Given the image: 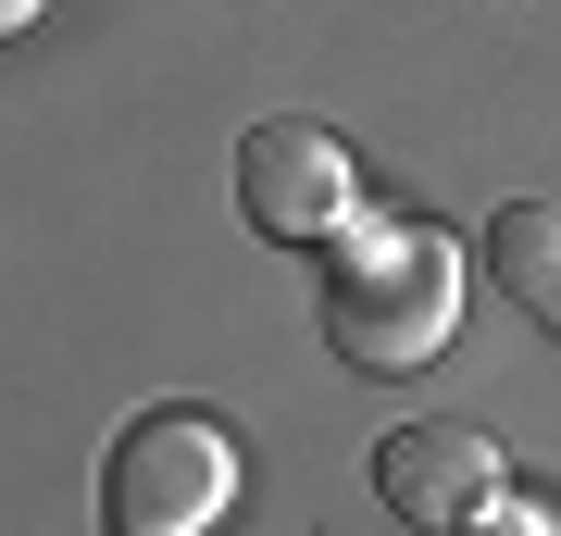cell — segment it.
<instances>
[{
  "label": "cell",
  "mask_w": 561,
  "mask_h": 536,
  "mask_svg": "<svg viewBox=\"0 0 561 536\" xmlns=\"http://www.w3.org/2000/svg\"><path fill=\"white\" fill-rule=\"evenodd\" d=\"M238 213H250V238H275V250H337L350 238V150H337V125H312V113H275V125H250L238 138Z\"/></svg>",
  "instance_id": "3"
},
{
  "label": "cell",
  "mask_w": 561,
  "mask_h": 536,
  "mask_svg": "<svg viewBox=\"0 0 561 536\" xmlns=\"http://www.w3.org/2000/svg\"><path fill=\"white\" fill-rule=\"evenodd\" d=\"M375 499H387V512H400L412 536H461V524L486 512V499H512L500 437H486V424H461V412L400 424V437H375Z\"/></svg>",
  "instance_id": "4"
},
{
  "label": "cell",
  "mask_w": 561,
  "mask_h": 536,
  "mask_svg": "<svg viewBox=\"0 0 561 536\" xmlns=\"http://www.w3.org/2000/svg\"><path fill=\"white\" fill-rule=\"evenodd\" d=\"M461 287H474V262H461L449 225L424 213H362L337 250H324V350L350 362V375H424L449 338H461Z\"/></svg>",
  "instance_id": "1"
},
{
  "label": "cell",
  "mask_w": 561,
  "mask_h": 536,
  "mask_svg": "<svg viewBox=\"0 0 561 536\" xmlns=\"http://www.w3.org/2000/svg\"><path fill=\"white\" fill-rule=\"evenodd\" d=\"M461 536H561V524L537 512V499H486V512H474V524H461Z\"/></svg>",
  "instance_id": "6"
},
{
  "label": "cell",
  "mask_w": 561,
  "mask_h": 536,
  "mask_svg": "<svg viewBox=\"0 0 561 536\" xmlns=\"http://www.w3.org/2000/svg\"><path fill=\"white\" fill-rule=\"evenodd\" d=\"M486 275L524 324H549L561 338V199H512L500 225H486Z\"/></svg>",
  "instance_id": "5"
},
{
  "label": "cell",
  "mask_w": 561,
  "mask_h": 536,
  "mask_svg": "<svg viewBox=\"0 0 561 536\" xmlns=\"http://www.w3.org/2000/svg\"><path fill=\"white\" fill-rule=\"evenodd\" d=\"M25 25H38V0H0V38H25Z\"/></svg>",
  "instance_id": "7"
},
{
  "label": "cell",
  "mask_w": 561,
  "mask_h": 536,
  "mask_svg": "<svg viewBox=\"0 0 561 536\" xmlns=\"http://www.w3.org/2000/svg\"><path fill=\"white\" fill-rule=\"evenodd\" d=\"M238 499V424L213 412H138L101 449V536H213Z\"/></svg>",
  "instance_id": "2"
}]
</instances>
